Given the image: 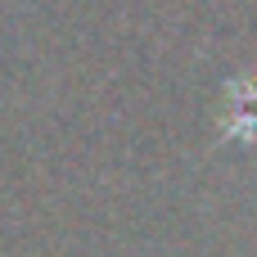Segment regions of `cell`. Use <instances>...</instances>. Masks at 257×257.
<instances>
[{"label": "cell", "mask_w": 257, "mask_h": 257, "mask_svg": "<svg viewBox=\"0 0 257 257\" xmlns=\"http://www.w3.org/2000/svg\"><path fill=\"white\" fill-rule=\"evenodd\" d=\"M230 95H235V113L226 122V136L257 140V81H235Z\"/></svg>", "instance_id": "obj_1"}]
</instances>
